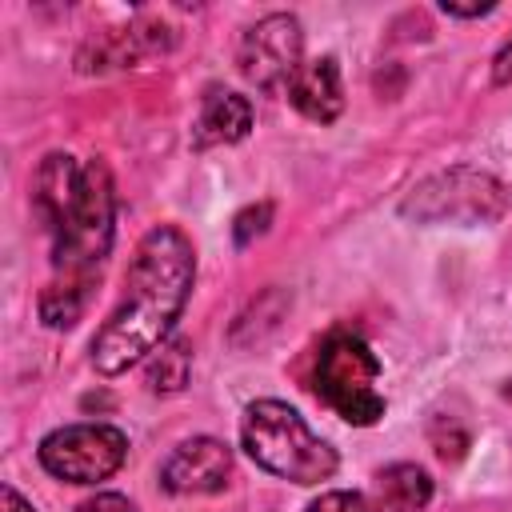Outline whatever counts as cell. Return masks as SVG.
<instances>
[{
  "mask_svg": "<svg viewBox=\"0 0 512 512\" xmlns=\"http://www.w3.org/2000/svg\"><path fill=\"white\" fill-rule=\"evenodd\" d=\"M196 280V248L176 224H156L136 244L116 312L92 340V368L120 376L148 360L176 328Z\"/></svg>",
  "mask_w": 512,
  "mask_h": 512,
  "instance_id": "1",
  "label": "cell"
},
{
  "mask_svg": "<svg viewBox=\"0 0 512 512\" xmlns=\"http://www.w3.org/2000/svg\"><path fill=\"white\" fill-rule=\"evenodd\" d=\"M44 224L52 232L56 284L92 292V284L100 280V264L112 248V232H116V188H112L108 164L96 156L84 160L72 200Z\"/></svg>",
  "mask_w": 512,
  "mask_h": 512,
  "instance_id": "2",
  "label": "cell"
},
{
  "mask_svg": "<svg viewBox=\"0 0 512 512\" xmlns=\"http://www.w3.org/2000/svg\"><path fill=\"white\" fill-rule=\"evenodd\" d=\"M244 452L272 476L292 484H320L336 472V448L320 440L304 416L284 400H256L240 420Z\"/></svg>",
  "mask_w": 512,
  "mask_h": 512,
  "instance_id": "3",
  "label": "cell"
},
{
  "mask_svg": "<svg viewBox=\"0 0 512 512\" xmlns=\"http://www.w3.org/2000/svg\"><path fill=\"white\" fill-rule=\"evenodd\" d=\"M380 360L376 352L352 336V332H332L316 356V396L348 424L368 428L384 416V392L376 388Z\"/></svg>",
  "mask_w": 512,
  "mask_h": 512,
  "instance_id": "4",
  "label": "cell"
},
{
  "mask_svg": "<svg viewBox=\"0 0 512 512\" xmlns=\"http://www.w3.org/2000/svg\"><path fill=\"white\" fill-rule=\"evenodd\" d=\"M504 208H508V188L496 176L476 172V168H452V172L428 176L400 204V212L420 224H444V220L484 224V220L504 216Z\"/></svg>",
  "mask_w": 512,
  "mask_h": 512,
  "instance_id": "5",
  "label": "cell"
},
{
  "mask_svg": "<svg viewBox=\"0 0 512 512\" xmlns=\"http://www.w3.org/2000/svg\"><path fill=\"white\" fill-rule=\"evenodd\" d=\"M40 468L64 484H100L128 460V436L112 424H64L36 448Z\"/></svg>",
  "mask_w": 512,
  "mask_h": 512,
  "instance_id": "6",
  "label": "cell"
},
{
  "mask_svg": "<svg viewBox=\"0 0 512 512\" xmlns=\"http://www.w3.org/2000/svg\"><path fill=\"white\" fill-rule=\"evenodd\" d=\"M240 76L260 92H288L296 72L304 68V28L292 12H268L256 20L236 52Z\"/></svg>",
  "mask_w": 512,
  "mask_h": 512,
  "instance_id": "7",
  "label": "cell"
},
{
  "mask_svg": "<svg viewBox=\"0 0 512 512\" xmlns=\"http://www.w3.org/2000/svg\"><path fill=\"white\" fill-rule=\"evenodd\" d=\"M232 480V448L216 436H192L160 464V488L172 496H212Z\"/></svg>",
  "mask_w": 512,
  "mask_h": 512,
  "instance_id": "8",
  "label": "cell"
},
{
  "mask_svg": "<svg viewBox=\"0 0 512 512\" xmlns=\"http://www.w3.org/2000/svg\"><path fill=\"white\" fill-rule=\"evenodd\" d=\"M288 104L312 124H332L344 112V84L336 60L332 56L304 60V68L288 84Z\"/></svg>",
  "mask_w": 512,
  "mask_h": 512,
  "instance_id": "9",
  "label": "cell"
},
{
  "mask_svg": "<svg viewBox=\"0 0 512 512\" xmlns=\"http://www.w3.org/2000/svg\"><path fill=\"white\" fill-rule=\"evenodd\" d=\"M252 132V104L240 92H208L200 104V116L192 124V144L196 148H216V144H240Z\"/></svg>",
  "mask_w": 512,
  "mask_h": 512,
  "instance_id": "10",
  "label": "cell"
},
{
  "mask_svg": "<svg viewBox=\"0 0 512 512\" xmlns=\"http://www.w3.org/2000/svg\"><path fill=\"white\" fill-rule=\"evenodd\" d=\"M376 500L388 512H424L432 500V476L420 464H388L376 472Z\"/></svg>",
  "mask_w": 512,
  "mask_h": 512,
  "instance_id": "11",
  "label": "cell"
},
{
  "mask_svg": "<svg viewBox=\"0 0 512 512\" xmlns=\"http://www.w3.org/2000/svg\"><path fill=\"white\" fill-rule=\"evenodd\" d=\"M188 368H192V352L184 340H164L152 356H148V388L152 392H180L188 384Z\"/></svg>",
  "mask_w": 512,
  "mask_h": 512,
  "instance_id": "12",
  "label": "cell"
},
{
  "mask_svg": "<svg viewBox=\"0 0 512 512\" xmlns=\"http://www.w3.org/2000/svg\"><path fill=\"white\" fill-rule=\"evenodd\" d=\"M268 224H272V204H268V200H264V204H248V208L232 220V240H236V248H248L256 236L268 232Z\"/></svg>",
  "mask_w": 512,
  "mask_h": 512,
  "instance_id": "13",
  "label": "cell"
},
{
  "mask_svg": "<svg viewBox=\"0 0 512 512\" xmlns=\"http://www.w3.org/2000/svg\"><path fill=\"white\" fill-rule=\"evenodd\" d=\"M308 512H376V508L360 492H320L308 504Z\"/></svg>",
  "mask_w": 512,
  "mask_h": 512,
  "instance_id": "14",
  "label": "cell"
},
{
  "mask_svg": "<svg viewBox=\"0 0 512 512\" xmlns=\"http://www.w3.org/2000/svg\"><path fill=\"white\" fill-rule=\"evenodd\" d=\"M72 512H136V504L128 496H120V492H96L84 504H76Z\"/></svg>",
  "mask_w": 512,
  "mask_h": 512,
  "instance_id": "15",
  "label": "cell"
},
{
  "mask_svg": "<svg viewBox=\"0 0 512 512\" xmlns=\"http://www.w3.org/2000/svg\"><path fill=\"white\" fill-rule=\"evenodd\" d=\"M492 8L496 4H448V0L440 4V12L444 16H456V20H476V16H488Z\"/></svg>",
  "mask_w": 512,
  "mask_h": 512,
  "instance_id": "16",
  "label": "cell"
},
{
  "mask_svg": "<svg viewBox=\"0 0 512 512\" xmlns=\"http://www.w3.org/2000/svg\"><path fill=\"white\" fill-rule=\"evenodd\" d=\"M492 80H496V84H512V40L496 52V60H492Z\"/></svg>",
  "mask_w": 512,
  "mask_h": 512,
  "instance_id": "17",
  "label": "cell"
},
{
  "mask_svg": "<svg viewBox=\"0 0 512 512\" xmlns=\"http://www.w3.org/2000/svg\"><path fill=\"white\" fill-rule=\"evenodd\" d=\"M0 512H36V508H32L12 484H4V488H0Z\"/></svg>",
  "mask_w": 512,
  "mask_h": 512,
  "instance_id": "18",
  "label": "cell"
},
{
  "mask_svg": "<svg viewBox=\"0 0 512 512\" xmlns=\"http://www.w3.org/2000/svg\"><path fill=\"white\" fill-rule=\"evenodd\" d=\"M504 400H512V380H508V384H504Z\"/></svg>",
  "mask_w": 512,
  "mask_h": 512,
  "instance_id": "19",
  "label": "cell"
}]
</instances>
